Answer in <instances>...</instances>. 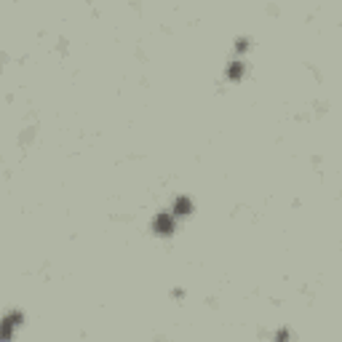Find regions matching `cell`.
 <instances>
[{"mask_svg":"<svg viewBox=\"0 0 342 342\" xmlns=\"http://www.w3.org/2000/svg\"><path fill=\"white\" fill-rule=\"evenodd\" d=\"M169 227H171V225H169V219H166V216H163V219L158 222V230H169Z\"/></svg>","mask_w":342,"mask_h":342,"instance_id":"cell-1","label":"cell"}]
</instances>
